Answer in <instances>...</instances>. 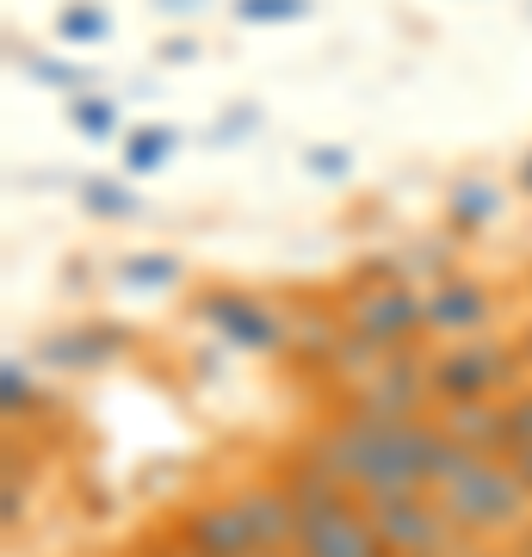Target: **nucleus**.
Instances as JSON below:
<instances>
[{
  "mask_svg": "<svg viewBox=\"0 0 532 557\" xmlns=\"http://www.w3.org/2000/svg\"><path fill=\"white\" fill-rule=\"evenodd\" d=\"M174 539H180L186 557H260V545H255V533H248V520H242L236 496L186 508L180 527H174Z\"/></svg>",
  "mask_w": 532,
  "mask_h": 557,
  "instance_id": "nucleus-9",
  "label": "nucleus"
},
{
  "mask_svg": "<svg viewBox=\"0 0 532 557\" xmlns=\"http://www.w3.org/2000/svg\"><path fill=\"white\" fill-rule=\"evenodd\" d=\"M465 557H502V552H465Z\"/></svg>",
  "mask_w": 532,
  "mask_h": 557,
  "instance_id": "nucleus-32",
  "label": "nucleus"
},
{
  "mask_svg": "<svg viewBox=\"0 0 532 557\" xmlns=\"http://www.w3.org/2000/svg\"><path fill=\"white\" fill-rule=\"evenodd\" d=\"M260 557H297V552H260Z\"/></svg>",
  "mask_w": 532,
  "mask_h": 557,
  "instance_id": "nucleus-31",
  "label": "nucleus"
},
{
  "mask_svg": "<svg viewBox=\"0 0 532 557\" xmlns=\"http://www.w3.org/2000/svg\"><path fill=\"white\" fill-rule=\"evenodd\" d=\"M502 421H508V458L520 453V446H532V391L502 397Z\"/></svg>",
  "mask_w": 532,
  "mask_h": 557,
  "instance_id": "nucleus-22",
  "label": "nucleus"
},
{
  "mask_svg": "<svg viewBox=\"0 0 532 557\" xmlns=\"http://www.w3.org/2000/svg\"><path fill=\"white\" fill-rule=\"evenodd\" d=\"M25 69H32V75L44 81V87H57V94H69V100H75V94H87V69H75V62H57V57H25Z\"/></svg>",
  "mask_w": 532,
  "mask_h": 557,
  "instance_id": "nucleus-20",
  "label": "nucleus"
},
{
  "mask_svg": "<svg viewBox=\"0 0 532 557\" xmlns=\"http://www.w3.org/2000/svg\"><path fill=\"white\" fill-rule=\"evenodd\" d=\"M310 174H322V180H347L354 174V156H347V149H310Z\"/></svg>",
  "mask_w": 532,
  "mask_h": 557,
  "instance_id": "nucleus-23",
  "label": "nucleus"
},
{
  "mask_svg": "<svg viewBox=\"0 0 532 557\" xmlns=\"http://www.w3.org/2000/svg\"><path fill=\"white\" fill-rule=\"evenodd\" d=\"M440 428L458 453L477 458H508V421H502V397H477V403H440Z\"/></svg>",
  "mask_w": 532,
  "mask_h": 557,
  "instance_id": "nucleus-10",
  "label": "nucleus"
},
{
  "mask_svg": "<svg viewBox=\"0 0 532 557\" xmlns=\"http://www.w3.org/2000/svg\"><path fill=\"white\" fill-rule=\"evenodd\" d=\"M69 119H75L81 137L106 143L112 131H119V106H112V100H99V94H75V100H69Z\"/></svg>",
  "mask_w": 532,
  "mask_h": 557,
  "instance_id": "nucleus-18",
  "label": "nucleus"
},
{
  "mask_svg": "<svg viewBox=\"0 0 532 557\" xmlns=\"http://www.w3.org/2000/svg\"><path fill=\"white\" fill-rule=\"evenodd\" d=\"M514 471H520V483H527V496H532V446H520V453H514Z\"/></svg>",
  "mask_w": 532,
  "mask_h": 557,
  "instance_id": "nucleus-27",
  "label": "nucleus"
},
{
  "mask_svg": "<svg viewBox=\"0 0 532 557\" xmlns=\"http://www.w3.org/2000/svg\"><path fill=\"white\" fill-rule=\"evenodd\" d=\"M0 403H7V416H13V421L38 409V384H32V372H25L20 359H7V366H0Z\"/></svg>",
  "mask_w": 532,
  "mask_h": 557,
  "instance_id": "nucleus-19",
  "label": "nucleus"
},
{
  "mask_svg": "<svg viewBox=\"0 0 532 557\" xmlns=\"http://www.w3.org/2000/svg\"><path fill=\"white\" fill-rule=\"evenodd\" d=\"M391 557H396V552H391Z\"/></svg>",
  "mask_w": 532,
  "mask_h": 557,
  "instance_id": "nucleus-33",
  "label": "nucleus"
},
{
  "mask_svg": "<svg viewBox=\"0 0 532 557\" xmlns=\"http://www.w3.org/2000/svg\"><path fill=\"white\" fill-rule=\"evenodd\" d=\"M297 557H391L384 552V539H378L372 515H366V502H341L329 515H310L297 520Z\"/></svg>",
  "mask_w": 532,
  "mask_h": 557,
  "instance_id": "nucleus-7",
  "label": "nucleus"
},
{
  "mask_svg": "<svg viewBox=\"0 0 532 557\" xmlns=\"http://www.w3.org/2000/svg\"><path fill=\"white\" fill-rule=\"evenodd\" d=\"M366 515H372L384 552H396V557H446L458 545L453 520H446V508L434 502V490L378 496V502H366Z\"/></svg>",
  "mask_w": 532,
  "mask_h": 557,
  "instance_id": "nucleus-5",
  "label": "nucleus"
},
{
  "mask_svg": "<svg viewBox=\"0 0 532 557\" xmlns=\"http://www.w3.org/2000/svg\"><path fill=\"white\" fill-rule=\"evenodd\" d=\"M421 304H428V335H453V341H477L495 317L490 285L483 278H465V273H440L421 292Z\"/></svg>",
  "mask_w": 532,
  "mask_h": 557,
  "instance_id": "nucleus-8",
  "label": "nucleus"
},
{
  "mask_svg": "<svg viewBox=\"0 0 532 557\" xmlns=\"http://www.w3.org/2000/svg\"><path fill=\"white\" fill-rule=\"evenodd\" d=\"M174 149H180L174 124H143V131H124V174H156Z\"/></svg>",
  "mask_w": 532,
  "mask_h": 557,
  "instance_id": "nucleus-14",
  "label": "nucleus"
},
{
  "mask_svg": "<svg viewBox=\"0 0 532 557\" xmlns=\"http://www.w3.org/2000/svg\"><path fill=\"white\" fill-rule=\"evenodd\" d=\"M304 13H310V0H236L242 25H292Z\"/></svg>",
  "mask_w": 532,
  "mask_h": 557,
  "instance_id": "nucleus-21",
  "label": "nucleus"
},
{
  "mask_svg": "<svg viewBox=\"0 0 532 557\" xmlns=\"http://www.w3.org/2000/svg\"><path fill=\"white\" fill-rule=\"evenodd\" d=\"M520 359H527V366H532V322H527V329H520Z\"/></svg>",
  "mask_w": 532,
  "mask_h": 557,
  "instance_id": "nucleus-29",
  "label": "nucleus"
},
{
  "mask_svg": "<svg viewBox=\"0 0 532 557\" xmlns=\"http://www.w3.org/2000/svg\"><path fill=\"white\" fill-rule=\"evenodd\" d=\"M119 278L137 285V292H161L180 278V255H161V248H143V255H124L119 260Z\"/></svg>",
  "mask_w": 532,
  "mask_h": 557,
  "instance_id": "nucleus-15",
  "label": "nucleus"
},
{
  "mask_svg": "<svg viewBox=\"0 0 532 557\" xmlns=\"http://www.w3.org/2000/svg\"><path fill=\"white\" fill-rule=\"evenodd\" d=\"M242 520H248V533H255L260 552H292L297 545V508L285 496V483H255V490H242L236 496Z\"/></svg>",
  "mask_w": 532,
  "mask_h": 557,
  "instance_id": "nucleus-11",
  "label": "nucleus"
},
{
  "mask_svg": "<svg viewBox=\"0 0 532 557\" xmlns=\"http://www.w3.org/2000/svg\"><path fill=\"white\" fill-rule=\"evenodd\" d=\"M434 502L446 508L458 539L514 533L520 515L532 508L527 483L514 471V458H477V453H458L453 465H446V478L434 483Z\"/></svg>",
  "mask_w": 532,
  "mask_h": 557,
  "instance_id": "nucleus-2",
  "label": "nucleus"
},
{
  "mask_svg": "<svg viewBox=\"0 0 532 557\" xmlns=\"http://www.w3.org/2000/svg\"><path fill=\"white\" fill-rule=\"evenodd\" d=\"M495 211H502V193H495L490 180H458L453 199H446V230L453 236H477V230H490Z\"/></svg>",
  "mask_w": 532,
  "mask_h": 557,
  "instance_id": "nucleus-12",
  "label": "nucleus"
},
{
  "mask_svg": "<svg viewBox=\"0 0 532 557\" xmlns=\"http://www.w3.org/2000/svg\"><path fill=\"white\" fill-rule=\"evenodd\" d=\"M81 205H87L94 218H131V211H137V193H131L124 180L87 174V180H81Z\"/></svg>",
  "mask_w": 532,
  "mask_h": 557,
  "instance_id": "nucleus-17",
  "label": "nucleus"
},
{
  "mask_svg": "<svg viewBox=\"0 0 532 557\" xmlns=\"http://www.w3.org/2000/svg\"><path fill=\"white\" fill-rule=\"evenodd\" d=\"M20 515H25V496H20V471H13V478H7V502H0V520L20 527Z\"/></svg>",
  "mask_w": 532,
  "mask_h": 557,
  "instance_id": "nucleus-25",
  "label": "nucleus"
},
{
  "mask_svg": "<svg viewBox=\"0 0 532 557\" xmlns=\"http://www.w3.org/2000/svg\"><path fill=\"white\" fill-rule=\"evenodd\" d=\"M255 119H260L255 106H236V112H223V119H218V131H211V143H242Z\"/></svg>",
  "mask_w": 532,
  "mask_h": 557,
  "instance_id": "nucleus-24",
  "label": "nucleus"
},
{
  "mask_svg": "<svg viewBox=\"0 0 532 557\" xmlns=\"http://www.w3.org/2000/svg\"><path fill=\"white\" fill-rule=\"evenodd\" d=\"M520 186H527V193H532V156H527V168H520Z\"/></svg>",
  "mask_w": 532,
  "mask_h": 557,
  "instance_id": "nucleus-30",
  "label": "nucleus"
},
{
  "mask_svg": "<svg viewBox=\"0 0 532 557\" xmlns=\"http://www.w3.org/2000/svg\"><path fill=\"white\" fill-rule=\"evenodd\" d=\"M341 322H347V335H359L378 354H409L415 341L428 335V304H421V292L409 278L378 273V278H359L347 292Z\"/></svg>",
  "mask_w": 532,
  "mask_h": 557,
  "instance_id": "nucleus-3",
  "label": "nucleus"
},
{
  "mask_svg": "<svg viewBox=\"0 0 532 557\" xmlns=\"http://www.w3.org/2000/svg\"><path fill=\"white\" fill-rule=\"evenodd\" d=\"M161 57H168V62H193L198 44H193V38H168V44H161Z\"/></svg>",
  "mask_w": 532,
  "mask_h": 557,
  "instance_id": "nucleus-26",
  "label": "nucleus"
},
{
  "mask_svg": "<svg viewBox=\"0 0 532 557\" xmlns=\"http://www.w3.org/2000/svg\"><path fill=\"white\" fill-rule=\"evenodd\" d=\"M57 32H62V44H99L106 32H112V13L94 7V0H69V7L57 13Z\"/></svg>",
  "mask_w": 532,
  "mask_h": 557,
  "instance_id": "nucleus-16",
  "label": "nucleus"
},
{
  "mask_svg": "<svg viewBox=\"0 0 532 557\" xmlns=\"http://www.w3.org/2000/svg\"><path fill=\"white\" fill-rule=\"evenodd\" d=\"M161 13H198V7H205V0H156Z\"/></svg>",
  "mask_w": 532,
  "mask_h": 557,
  "instance_id": "nucleus-28",
  "label": "nucleus"
},
{
  "mask_svg": "<svg viewBox=\"0 0 532 557\" xmlns=\"http://www.w3.org/2000/svg\"><path fill=\"white\" fill-rule=\"evenodd\" d=\"M112 354H119V329L112 322H87L75 335L50 341V359H62V366H99V359H112Z\"/></svg>",
  "mask_w": 532,
  "mask_h": 557,
  "instance_id": "nucleus-13",
  "label": "nucleus"
},
{
  "mask_svg": "<svg viewBox=\"0 0 532 557\" xmlns=\"http://www.w3.org/2000/svg\"><path fill=\"white\" fill-rule=\"evenodd\" d=\"M329 471H335L359 502L378 496H409V490H434L458 446L446 440L440 416H341L322 428L310 446Z\"/></svg>",
  "mask_w": 532,
  "mask_h": 557,
  "instance_id": "nucleus-1",
  "label": "nucleus"
},
{
  "mask_svg": "<svg viewBox=\"0 0 532 557\" xmlns=\"http://www.w3.org/2000/svg\"><path fill=\"white\" fill-rule=\"evenodd\" d=\"M527 359L520 347H495V341H453L446 354L428 359V391L440 403H477V397H502L514 391V372H520Z\"/></svg>",
  "mask_w": 532,
  "mask_h": 557,
  "instance_id": "nucleus-4",
  "label": "nucleus"
},
{
  "mask_svg": "<svg viewBox=\"0 0 532 557\" xmlns=\"http://www.w3.org/2000/svg\"><path fill=\"white\" fill-rule=\"evenodd\" d=\"M198 317L211 322L223 341L248 347V354H285V347H292V322L279 317L273 304L248 298V292H223V285H211V292L198 298Z\"/></svg>",
  "mask_w": 532,
  "mask_h": 557,
  "instance_id": "nucleus-6",
  "label": "nucleus"
}]
</instances>
